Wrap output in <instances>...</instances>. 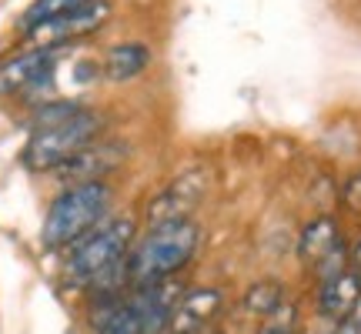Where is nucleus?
<instances>
[{
  "label": "nucleus",
  "instance_id": "nucleus-14",
  "mask_svg": "<svg viewBox=\"0 0 361 334\" xmlns=\"http://www.w3.org/2000/svg\"><path fill=\"white\" fill-rule=\"evenodd\" d=\"M84 4H90V0H34V4L24 11L20 27H24V34H30L34 27L47 24V20H54V17H64V13L78 11V7H84Z\"/></svg>",
  "mask_w": 361,
  "mask_h": 334
},
{
  "label": "nucleus",
  "instance_id": "nucleus-1",
  "mask_svg": "<svg viewBox=\"0 0 361 334\" xmlns=\"http://www.w3.org/2000/svg\"><path fill=\"white\" fill-rule=\"evenodd\" d=\"M201 231L194 221H171V224H157L144 234L128 254V278L130 287H154L161 281H171L197 251Z\"/></svg>",
  "mask_w": 361,
  "mask_h": 334
},
{
  "label": "nucleus",
  "instance_id": "nucleus-2",
  "mask_svg": "<svg viewBox=\"0 0 361 334\" xmlns=\"http://www.w3.org/2000/svg\"><path fill=\"white\" fill-rule=\"evenodd\" d=\"M130 247H134V221L107 218L67 247L64 284L71 291H90L101 278H107L111 271H117L128 261Z\"/></svg>",
  "mask_w": 361,
  "mask_h": 334
},
{
  "label": "nucleus",
  "instance_id": "nucleus-7",
  "mask_svg": "<svg viewBox=\"0 0 361 334\" xmlns=\"http://www.w3.org/2000/svg\"><path fill=\"white\" fill-rule=\"evenodd\" d=\"M107 13H111L107 0H90V4H84V7H78V11H71V13H64V17H54V20H47V24L34 27L27 37L34 40L37 47H61V44H67V40L84 37V34H90V30L104 27Z\"/></svg>",
  "mask_w": 361,
  "mask_h": 334
},
{
  "label": "nucleus",
  "instance_id": "nucleus-19",
  "mask_svg": "<svg viewBox=\"0 0 361 334\" xmlns=\"http://www.w3.org/2000/svg\"><path fill=\"white\" fill-rule=\"evenodd\" d=\"M351 261H355V274L361 278V241H358V247H355V254H351Z\"/></svg>",
  "mask_w": 361,
  "mask_h": 334
},
{
  "label": "nucleus",
  "instance_id": "nucleus-8",
  "mask_svg": "<svg viewBox=\"0 0 361 334\" xmlns=\"http://www.w3.org/2000/svg\"><path fill=\"white\" fill-rule=\"evenodd\" d=\"M201 194H204V178H201V174L174 178L168 187L157 194V197H151V204H147V221H151V228L171 224V221H188L194 204L201 201Z\"/></svg>",
  "mask_w": 361,
  "mask_h": 334
},
{
  "label": "nucleus",
  "instance_id": "nucleus-6",
  "mask_svg": "<svg viewBox=\"0 0 361 334\" xmlns=\"http://www.w3.org/2000/svg\"><path fill=\"white\" fill-rule=\"evenodd\" d=\"M130 157V144L124 141H94L90 147H84L80 154H74L67 164H61L54 174L64 180L67 187L74 184H90V180H104L111 171L124 164Z\"/></svg>",
  "mask_w": 361,
  "mask_h": 334
},
{
  "label": "nucleus",
  "instance_id": "nucleus-4",
  "mask_svg": "<svg viewBox=\"0 0 361 334\" xmlns=\"http://www.w3.org/2000/svg\"><path fill=\"white\" fill-rule=\"evenodd\" d=\"M97 134H101V114L84 107L71 120H61V124L44 130H30V141L24 144L20 161L30 171H51L54 174L61 164H67L74 154H80L84 147L97 141Z\"/></svg>",
  "mask_w": 361,
  "mask_h": 334
},
{
  "label": "nucleus",
  "instance_id": "nucleus-5",
  "mask_svg": "<svg viewBox=\"0 0 361 334\" xmlns=\"http://www.w3.org/2000/svg\"><path fill=\"white\" fill-rule=\"evenodd\" d=\"M57 47H34L0 64V94H27L30 104H44V90L54 87V67H57Z\"/></svg>",
  "mask_w": 361,
  "mask_h": 334
},
{
  "label": "nucleus",
  "instance_id": "nucleus-11",
  "mask_svg": "<svg viewBox=\"0 0 361 334\" xmlns=\"http://www.w3.org/2000/svg\"><path fill=\"white\" fill-rule=\"evenodd\" d=\"M338 247H341V234H338V224L331 218H314L298 237V254L305 257L311 268H318Z\"/></svg>",
  "mask_w": 361,
  "mask_h": 334
},
{
  "label": "nucleus",
  "instance_id": "nucleus-18",
  "mask_svg": "<svg viewBox=\"0 0 361 334\" xmlns=\"http://www.w3.org/2000/svg\"><path fill=\"white\" fill-rule=\"evenodd\" d=\"M341 201H345V207H351V211H361V174H351V178L345 180Z\"/></svg>",
  "mask_w": 361,
  "mask_h": 334
},
{
  "label": "nucleus",
  "instance_id": "nucleus-12",
  "mask_svg": "<svg viewBox=\"0 0 361 334\" xmlns=\"http://www.w3.org/2000/svg\"><path fill=\"white\" fill-rule=\"evenodd\" d=\"M151 64V51L137 44V40H130V44H114L107 57H104V74L107 80H134L137 74H144V67Z\"/></svg>",
  "mask_w": 361,
  "mask_h": 334
},
{
  "label": "nucleus",
  "instance_id": "nucleus-16",
  "mask_svg": "<svg viewBox=\"0 0 361 334\" xmlns=\"http://www.w3.org/2000/svg\"><path fill=\"white\" fill-rule=\"evenodd\" d=\"M245 308L258 318H271L274 311L281 308V284L278 281H264V284H255L245 297Z\"/></svg>",
  "mask_w": 361,
  "mask_h": 334
},
{
  "label": "nucleus",
  "instance_id": "nucleus-9",
  "mask_svg": "<svg viewBox=\"0 0 361 334\" xmlns=\"http://www.w3.org/2000/svg\"><path fill=\"white\" fill-rule=\"evenodd\" d=\"M361 301V278L355 274V268L341 271L338 278H328L322 281V291H318V311H322L328 321H345L355 304Z\"/></svg>",
  "mask_w": 361,
  "mask_h": 334
},
{
  "label": "nucleus",
  "instance_id": "nucleus-10",
  "mask_svg": "<svg viewBox=\"0 0 361 334\" xmlns=\"http://www.w3.org/2000/svg\"><path fill=\"white\" fill-rule=\"evenodd\" d=\"M221 308V295L214 287H197V291H184V297L174 308V321H171V334H197L204 328L214 311Z\"/></svg>",
  "mask_w": 361,
  "mask_h": 334
},
{
  "label": "nucleus",
  "instance_id": "nucleus-15",
  "mask_svg": "<svg viewBox=\"0 0 361 334\" xmlns=\"http://www.w3.org/2000/svg\"><path fill=\"white\" fill-rule=\"evenodd\" d=\"M84 111V104L80 101H44L34 107V114H30V130H44V128H54V124H61V120H71L74 114Z\"/></svg>",
  "mask_w": 361,
  "mask_h": 334
},
{
  "label": "nucleus",
  "instance_id": "nucleus-3",
  "mask_svg": "<svg viewBox=\"0 0 361 334\" xmlns=\"http://www.w3.org/2000/svg\"><path fill=\"white\" fill-rule=\"evenodd\" d=\"M114 191L107 180H90V184H74L54 197V204L47 207V218L40 228V245L47 251L57 247H71L80 241L84 234H90L97 224L107 221Z\"/></svg>",
  "mask_w": 361,
  "mask_h": 334
},
{
  "label": "nucleus",
  "instance_id": "nucleus-13",
  "mask_svg": "<svg viewBox=\"0 0 361 334\" xmlns=\"http://www.w3.org/2000/svg\"><path fill=\"white\" fill-rule=\"evenodd\" d=\"M94 334H144V311L130 291L104 321L94 324Z\"/></svg>",
  "mask_w": 361,
  "mask_h": 334
},
{
  "label": "nucleus",
  "instance_id": "nucleus-17",
  "mask_svg": "<svg viewBox=\"0 0 361 334\" xmlns=\"http://www.w3.org/2000/svg\"><path fill=\"white\" fill-rule=\"evenodd\" d=\"M258 334H295V311L284 308V304H281V308L274 311L268 321L261 324Z\"/></svg>",
  "mask_w": 361,
  "mask_h": 334
}]
</instances>
